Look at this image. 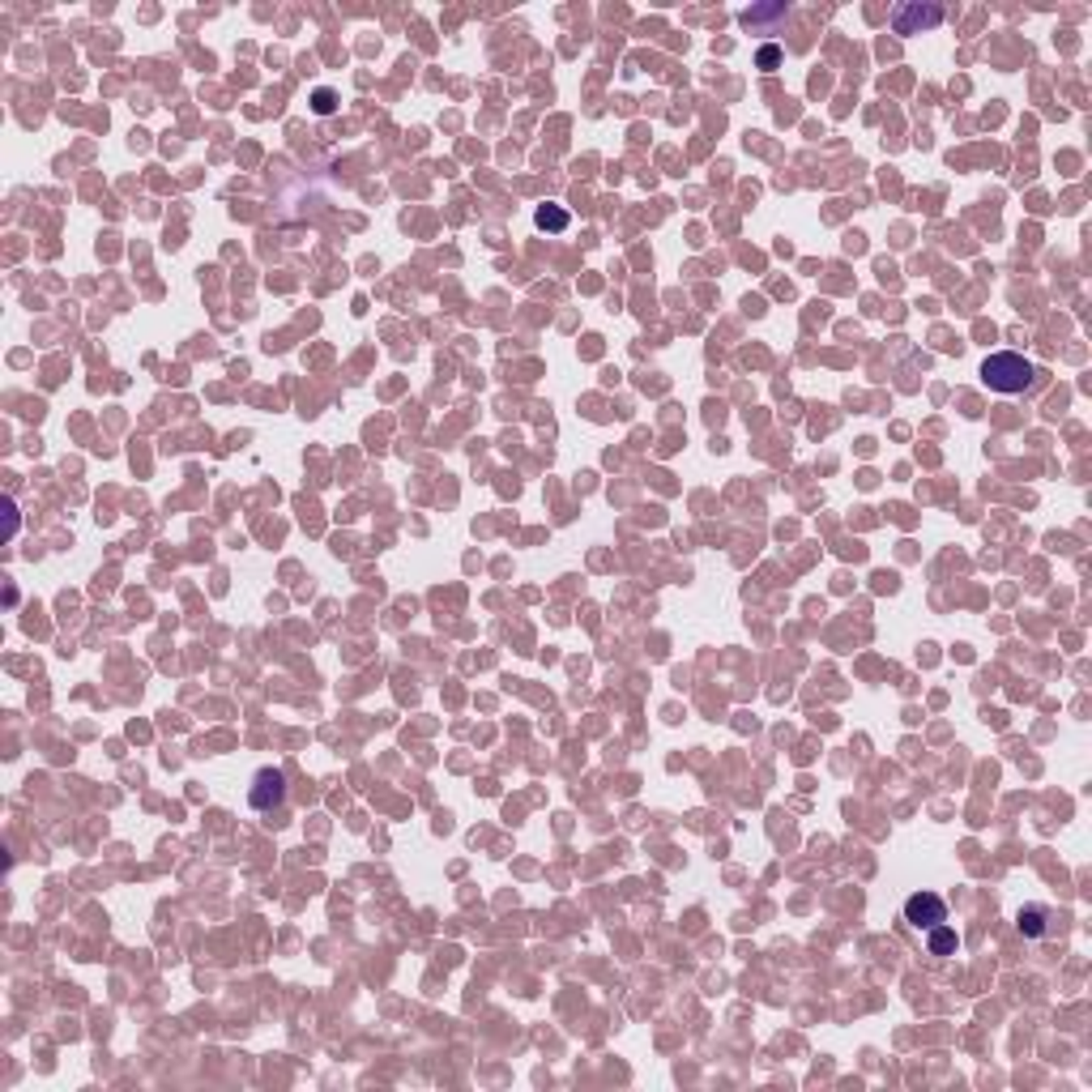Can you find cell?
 <instances>
[{
    "label": "cell",
    "instance_id": "cell-1",
    "mask_svg": "<svg viewBox=\"0 0 1092 1092\" xmlns=\"http://www.w3.org/2000/svg\"><path fill=\"white\" fill-rule=\"evenodd\" d=\"M1037 376L1041 372L1024 355H1015V351H998V355H990L982 363V380H986L990 393H1024V388L1037 384Z\"/></svg>",
    "mask_w": 1092,
    "mask_h": 1092
},
{
    "label": "cell",
    "instance_id": "cell-2",
    "mask_svg": "<svg viewBox=\"0 0 1092 1092\" xmlns=\"http://www.w3.org/2000/svg\"><path fill=\"white\" fill-rule=\"evenodd\" d=\"M905 922H909L913 930H930V926L947 922V901H943L939 892H913V897L905 901Z\"/></svg>",
    "mask_w": 1092,
    "mask_h": 1092
},
{
    "label": "cell",
    "instance_id": "cell-3",
    "mask_svg": "<svg viewBox=\"0 0 1092 1092\" xmlns=\"http://www.w3.org/2000/svg\"><path fill=\"white\" fill-rule=\"evenodd\" d=\"M943 22V9L939 5H901L892 13V30L897 35H922V30H934Z\"/></svg>",
    "mask_w": 1092,
    "mask_h": 1092
},
{
    "label": "cell",
    "instance_id": "cell-4",
    "mask_svg": "<svg viewBox=\"0 0 1092 1092\" xmlns=\"http://www.w3.org/2000/svg\"><path fill=\"white\" fill-rule=\"evenodd\" d=\"M286 802V777L273 773V768H260L256 773V785H252V806L256 811H273Z\"/></svg>",
    "mask_w": 1092,
    "mask_h": 1092
},
{
    "label": "cell",
    "instance_id": "cell-5",
    "mask_svg": "<svg viewBox=\"0 0 1092 1092\" xmlns=\"http://www.w3.org/2000/svg\"><path fill=\"white\" fill-rule=\"evenodd\" d=\"M1046 918H1050L1046 905H1024L1020 918H1015V926H1020L1024 939H1041V934H1046Z\"/></svg>",
    "mask_w": 1092,
    "mask_h": 1092
},
{
    "label": "cell",
    "instance_id": "cell-6",
    "mask_svg": "<svg viewBox=\"0 0 1092 1092\" xmlns=\"http://www.w3.org/2000/svg\"><path fill=\"white\" fill-rule=\"evenodd\" d=\"M926 947H930V956H951L956 947H961V934H956L947 922H939V926L926 930Z\"/></svg>",
    "mask_w": 1092,
    "mask_h": 1092
},
{
    "label": "cell",
    "instance_id": "cell-7",
    "mask_svg": "<svg viewBox=\"0 0 1092 1092\" xmlns=\"http://www.w3.org/2000/svg\"><path fill=\"white\" fill-rule=\"evenodd\" d=\"M533 222H538L542 231H564V227H568V214L559 210V205H542Z\"/></svg>",
    "mask_w": 1092,
    "mask_h": 1092
},
{
    "label": "cell",
    "instance_id": "cell-8",
    "mask_svg": "<svg viewBox=\"0 0 1092 1092\" xmlns=\"http://www.w3.org/2000/svg\"><path fill=\"white\" fill-rule=\"evenodd\" d=\"M312 111H316V115H333V111H337V94H333V90H316V94H312Z\"/></svg>",
    "mask_w": 1092,
    "mask_h": 1092
},
{
    "label": "cell",
    "instance_id": "cell-9",
    "mask_svg": "<svg viewBox=\"0 0 1092 1092\" xmlns=\"http://www.w3.org/2000/svg\"><path fill=\"white\" fill-rule=\"evenodd\" d=\"M781 13H785V5H773V9H747L738 22H742V26H756V22H768V18H781Z\"/></svg>",
    "mask_w": 1092,
    "mask_h": 1092
},
{
    "label": "cell",
    "instance_id": "cell-10",
    "mask_svg": "<svg viewBox=\"0 0 1092 1092\" xmlns=\"http://www.w3.org/2000/svg\"><path fill=\"white\" fill-rule=\"evenodd\" d=\"M756 64H760V68H764V73H773V68H777V64H781V47H773V43H768V47H760V56H756Z\"/></svg>",
    "mask_w": 1092,
    "mask_h": 1092
}]
</instances>
